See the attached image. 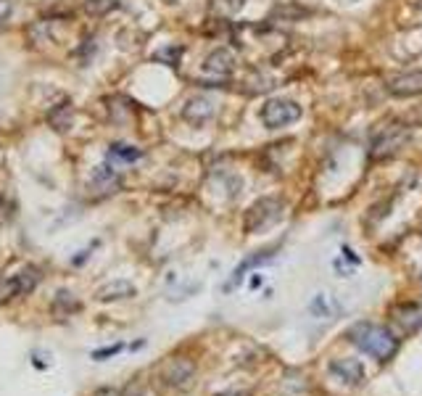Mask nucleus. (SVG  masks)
Instances as JSON below:
<instances>
[{
  "label": "nucleus",
  "mask_w": 422,
  "mask_h": 396,
  "mask_svg": "<svg viewBox=\"0 0 422 396\" xmlns=\"http://www.w3.org/2000/svg\"><path fill=\"white\" fill-rule=\"evenodd\" d=\"M309 312H312L314 317L333 319L341 315V304H338V298L330 296V293H317V296L312 298V304H309Z\"/></svg>",
  "instance_id": "nucleus-14"
},
{
  "label": "nucleus",
  "mask_w": 422,
  "mask_h": 396,
  "mask_svg": "<svg viewBox=\"0 0 422 396\" xmlns=\"http://www.w3.org/2000/svg\"><path fill=\"white\" fill-rule=\"evenodd\" d=\"M232 69H235V55H232V51H228V48H217V51H211V53L206 55L204 72L209 77L217 79V82L230 79Z\"/></svg>",
  "instance_id": "nucleus-7"
},
{
  "label": "nucleus",
  "mask_w": 422,
  "mask_h": 396,
  "mask_svg": "<svg viewBox=\"0 0 422 396\" xmlns=\"http://www.w3.org/2000/svg\"><path fill=\"white\" fill-rule=\"evenodd\" d=\"M114 8H119V0H85V11L93 16H106Z\"/></svg>",
  "instance_id": "nucleus-20"
},
{
  "label": "nucleus",
  "mask_w": 422,
  "mask_h": 396,
  "mask_svg": "<svg viewBox=\"0 0 422 396\" xmlns=\"http://www.w3.org/2000/svg\"><path fill=\"white\" fill-rule=\"evenodd\" d=\"M411 138V130L409 124H401V121H388V124H383L375 135H372V140H369V148H367V156L372 161H380V159H390V156H396L401 148H407Z\"/></svg>",
  "instance_id": "nucleus-2"
},
{
  "label": "nucleus",
  "mask_w": 422,
  "mask_h": 396,
  "mask_svg": "<svg viewBox=\"0 0 422 396\" xmlns=\"http://www.w3.org/2000/svg\"><path fill=\"white\" fill-rule=\"evenodd\" d=\"M195 378V364L187 357H172L161 367V381L172 388H187Z\"/></svg>",
  "instance_id": "nucleus-6"
},
{
  "label": "nucleus",
  "mask_w": 422,
  "mask_h": 396,
  "mask_svg": "<svg viewBox=\"0 0 422 396\" xmlns=\"http://www.w3.org/2000/svg\"><path fill=\"white\" fill-rule=\"evenodd\" d=\"M180 53H183V48H164V51H159V53H156V61H169L172 66H177V58H180Z\"/></svg>",
  "instance_id": "nucleus-23"
},
{
  "label": "nucleus",
  "mask_w": 422,
  "mask_h": 396,
  "mask_svg": "<svg viewBox=\"0 0 422 396\" xmlns=\"http://www.w3.org/2000/svg\"><path fill=\"white\" fill-rule=\"evenodd\" d=\"M121 352V343H117V346H111V349H98L95 354H93V359H106V357H114V354H119Z\"/></svg>",
  "instance_id": "nucleus-24"
},
{
  "label": "nucleus",
  "mask_w": 422,
  "mask_h": 396,
  "mask_svg": "<svg viewBox=\"0 0 422 396\" xmlns=\"http://www.w3.org/2000/svg\"><path fill=\"white\" fill-rule=\"evenodd\" d=\"M282 211H285V204H282V198L277 196H264L259 198L249 211H246V220H243V230L253 235V232H261L272 227L275 222L282 217Z\"/></svg>",
  "instance_id": "nucleus-3"
},
{
  "label": "nucleus",
  "mask_w": 422,
  "mask_h": 396,
  "mask_svg": "<svg viewBox=\"0 0 422 396\" xmlns=\"http://www.w3.org/2000/svg\"><path fill=\"white\" fill-rule=\"evenodd\" d=\"M272 256H275V253H272V249H264V251H256V253H251V256H246V259H243V262H240L238 267L232 270V277L228 280V286H225V288H228V291H230V288H235L240 280L246 277V272H249V270L259 267V264L272 262Z\"/></svg>",
  "instance_id": "nucleus-11"
},
{
  "label": "nucleus",
  "mask_w": 422,
  "mask_h": 396,
  "mask_svg": "<svg viewBox=\"0 0 422 396\" xmlns=\"http://www.w3.org/2000/svg\"><path fill=\"white\" fill-rule=\"evenodd\" d=\"M217 396H251V388H230V391H219Z\"/></svg>",
  "instance_id": "nucleus-26"
},
{
  "label": "nucleus",
  "mask_w": 422,
  "mask_h": 396,
  "mask_svg": "<svg viewBox=\"0 0 422 396\" xmlns=\"http://www.w3.org/2000/svg\"><path fill=\"white\" fill-rule=\"evenodd\" d=\"M16 296V291H13V280L11 277H0V304H6L8 298Z\"/></svg>",
  "instance_id": "nucleus-22"
},
{
  "label": "nucleus",
  "mask_w": 422,
  "mask_h": 396,
  "mask_svg": "<svg viewBox=\"0 0 422 396\" xmlns=\"http://www.w3.org/2000/svg\"><path fill=\"white\" fill-rule=\"evenodd\" d=\"M11 11H13L11 0H0V24L8 22V16H11Z\"/></svg>",
  "instance_id": "nucleus-25"
},
{
  "label": "nucleus",
  "mask_w": 422,
  "mask_h": 396,
  "mask_svg": "<svg viewBox=\"0 0 422 396\" xmlns=\"http://www.w3.org/2000/svg\"><path fill=\"white\" fill-rule=\"evenodd\" d=\"M330 373L336 375L341 383L359 385L364 381V364L359 362V359L343 357V359H333V362H330Z\"/></svg>",
  "instance_id": "nucleus-8"
},
{
  "label": "nucleus",
  "mask_w": 422,
  "mask_h": 396,
  "mask_svg": "<svg viewBox=\"0 0 422 396\" xmlns=\"http://www.w3.org/2000/svg\"><path fill=\"white\" fill-rule=\"evenodd\" d=\"M309 16H312V8H306L296 0H282L277 6H272L270 11V19H275V22H301Z\"/></svg>",
  "instance_id": "nucleus-10"
},
{
  "label": "nucleus",
  "mask_w": 422,
  "mask_h": 396,
  "mask_svg": "<svg viewBox=\"0 0 422 396\" xmlns=\"http://www.w3.org/2000/svg\"><path fill=\"white\" fill-rule=\"evenodd\" d=\"M420 288H422V272H420Z\"/></svg>",
  "instance_id": "nucleus-32"
},
{
  "label": "nucleus",
  "mask_w": 422,
  "mask_h": 396,
  "mask_svg": "<svg viewBox=\"0 0 422 396\" xmlns=\"http://www.w3.org/2000/svg\"><path fill=\"white\" fill-rule=\"evenodd\" d=\"M183 117L185 121H190L193 127H201V124H206V121L214 117V103L209 98H204V95H195V98H190L185 103Z\"/></svg>",
  "instance_id": "nucleus-9"
},
{
  "label": "nucleus",
  "mask_w": 422,
  "mask_h": 396,
  "mask_svg": "<svg viewBox=\"0 0 422 396\" xmlns=\"http://www.w3.org/2000/svg\"><path fill=\"white\" fill-rule=\"evenodd\" d=\"M249 0H211V8L219 13V16H232V13L243 11Z\"/></svg>",
  "instance_id": "nucleus-21"
},
{
  "label": "nucleus",
  "mask_w": 422,
  "mask_h": 396,
  "mask_svg": "<svg viewBox=\"0 0 422 396\" xmlns=\"http://www.w3.org/2000/svg\"><path fill=\"white\" fill-rule=\"evenodd\" d=\"M303 109L291 98H270L259 111V119L267 130H282L301 119Z\"/></svg>",
  "instance_id": "nucleus-4"
},
{
  "label": "nucleus",
  "mask_w": 422,
  "mask_h": 396,
  "mask_svg": "<svg viewBox=\"0 0 422 396\" xmlns=\"http://www.w3.org/2000/svg\"><path fill=\"white\" fill-rule=\"evenodd\" d=\"M135 296V286L127 283V280H111L103 288H98L95 298L98 301H119V298H130Z\"/></svg>",
  "instance_id": "nucleus-13"
},
{
  "label": "nucleus",
  "mask_w": 422,
  "mask_h": 396,
  "mask_svg": "<svg viewBox=\"0 0 422 396\" xmlns=\"http://www.w3.org/2000/svg\"><path fill=\"white\" fill-rule=\"evenodd\" d=\"M341 3H357V0H341Z\"/></svg>",
  "instance_id": "nucleus-31"
},
{
  "label": "nucleus",
  "mask_w": 422,
  "mask_h": 396,
  "mask_svg": "<svg viewBox=\"0 0 422 396\" xmlns=\"http://www.w3.org/2000/svg\"><path fill=\"white\" fill-rule=\"evenodd\" d=\"M385 90L393 98H417L422 95V69H409L399 72L385 79Z\"/></svg>",
  "instance_id": "nucleus-5"
},
{
  "label": "nucleus",
  "mask_w": 422,
  "mask_h": 396,
  "mask_svg": "<svg viewBox=\"0 0 422 396\" xmlns=\"http://www.w3.org/2000/svg\"><path fill=\"white\" fill-rule=\"evenodd\" d=\"M93 187H95L98 193H117L121 187V177L117 175V169L109 164L95 166V172H93Z\"/></svg>",
  "instance_id": "nucleus-12"
},
{
  "label": "nucleus",
  "mask_w": 422,
  "mask_h": 396,
  "mask_svg": "<svg viewBox=\"0 0 422 396\" xmlns=\"http://www.w3.org/2000/svg\"><path fill=\"white\" fill-rule=\"evenodd\" d=\"M417 8H420V11H422V0H417Z\"/></svg>",
  "instance_id": "nucleus-30"
},
{
  "label": "nucleus",
  "mask_w": 422,
  "mask_h": 396,
  "mask_svg": "<svg viewBox=\"0 0 422 396\" xmlns=\"http://www.w3.org/2000/svg\"><path fill=\"white\" fill-rule=\"evenodd\" d=\"M343 253H346V256H348V259H351V262H354V264H359V256H357V253H354V251H351L348 246H343Z\"/></svg>",
  "instance_id": "nucleus-28"
},
{
  "label": "nucleus",
  "mask_w": 422,
  "mask_h": 396,
  "mask_svg": "<svg viewBox=\"0 0 422 396\" xmlns=\"http://www.w3.org/2000/svg\"><path fill=\"white\" fill-rule=\"evenodd\" d=\"M48 124L58 132L72 130V124H74V109H72V103L64 100V103H58V106H53V109L48 111Z\"/></svg>",
  "instance_id": "nucleus-15"
},
{
  "label": "nucleus",
  "mask_w": 422,
  "mask_h": 396,
  "mask_svg": "<svg viewBox=\"0 0 422 396\" xmlns=\"http://www.w3.org/2000/svg\"><path fill=\"white\" fill-rule=\"evenodd\" d=\"M130 396H151V394H148V391H132Z\"/></svg>",
  "instance_id": "nucleus-29"
},
{
  "label": "nucleus",
  "mask_w": 422,
  "mask_h": 396,
  "mask_svg": "<svg viewBox=\"0 0 422 396\" xmlns=\"http://www.w3.org/2000/svg\"><path fill=\"white\" fill-rule=\"evenodd\" d=\"M93 396H121L119 388H111V385H103V388H98Z\"/></svg>",
  "instance_id": "nucleus-27"
},
{
  "label": "nucleus",
  "mask_w": 422,
  "mask_h": 396,
  "mask_svg": "<svg viewBox=\"0 0 422 396\" xmlns=\"http://www.w3.org/2000/svg\"><path fill=\"white\" fill-rule=\"evenodd\" d=\"M11 280H13L16 296H27V293H32L34 288H37V283H40V270H37V267H22Z\"/></svg>",
  "instance_id": "nucleus-16"
},
{
  "label": "nucleus",
  "mask_w": 422,
  "mask_h": 396,
  "mask_svg": "<svg viewBox=\"0 0 422 396\" xmlns=\"http://www.w3.org/2000/svg\"><path fill=\"white\" fill-rule=\"evenodd\" d=\"M393 317L407 330H417L422 325V304H401L399 309H393Z\"/></svg>",
  "instance_id": "nucleus-17"
},
{
  "label": "nucleus",
  "mask_w": 422,
  "mask_h": 396,
  "mask_svg": "<svg viewBox=\"0 0 422 396\" xmlns=\"http://www.w3.org/2000/svg\"><path fill=\"white\" fill-rule=\"evenodd\" d=\"M77 309H79V301H74L69 291H58V293H55L53 315H58V317L64 315V317H66V315H72V312H77Z\"/></svg>",
  "instance_id": "nucleus-19"
},
{
  "label": "nucleus",
  "mask_w": 422,
  "mask_h": 396,
  "mask_svg": "<svg viewBox=\"0 0 422 396\" xmlns=\"http://www.w3.org/2000/svg\"><path fill=\"white\" fill-rule=\"evenodd\" d=\"M109 156L111 159H119V161H138L143 156V151L138 145H127V143H111L109 145Z\"/></svg>",
  "instance_id": "nucleus-18"
},
{
  "label": "nucleus",
  "mask_w": 422,
  "mask_h": 396,
  "mask_svg": "<svg viewBox=\"0 0 422 396\" xmlns=\"http://www.w3.org/2000/svg\"><path fill=\"white\" fill-rule=\"evenodd\" d=\"M346 338L357 346L359 352H364L367 357L378 359V362H388L399 352V338L388 328L378 325V322H357V325H351Z\"/></svg>",
  "instance_id": "nucleus-1"
}]
</instances>
